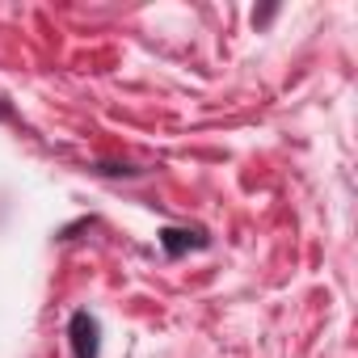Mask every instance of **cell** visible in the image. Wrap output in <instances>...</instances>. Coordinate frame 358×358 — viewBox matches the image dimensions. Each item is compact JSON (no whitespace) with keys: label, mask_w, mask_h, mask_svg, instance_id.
Returning a JSON list of instances; mask_svg holds the SVG:
<instances>
[{"label":"cell","mask_w":358,"mask_h":358,"mask_svg":"<svg viewBox=\"0 0 358 358\" xmlns=\"http://www.w3.org/2000/svg\"><path fill=\"white\" fill-rule=\"evenodd\" d=\"M0 118H9V110H5V106H0Z\"/></svg>","instance_id":"3"},{"label":"cell","mask_w":358,"mask_h":358,"mask_svg":"<svg viewBox=\"0 0 358 358\" xmlns=\"http://www.w3.org/2000/svg\"><path fill=\"white\" fill-rule=\"evenodd\" d=\"M160 249H164L169 257H182V253H190V249H207V236H203V232H190V228H164V232H160Z\"/></svg>","instance_id":"2"},{"label":"cell","mask_w":358,"mask_h":358,"mask_svg":"<svg viewBox=\"0 0 358 358\" xmlns=\"http://www.w3.org/2000/svg\"><path fill=\"white\" fill-rule=\"evenodd\" d=\"M68 337H72V354H76V358H97V354H101V324H97L93 312H85V308L72 312Z\"/></svg>","instance_id":"1"}]
</instances>
